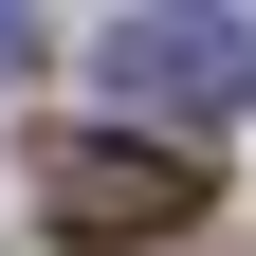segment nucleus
I'll return each instance as SVG.
<instances>
[{
    "mask_svg": "<svg viewBox=\"0 0 256 256\" xmlns=\"http://www.w3.org/2000/svg\"><path fill=\"white\" fill-rule=\"evenodd\" d=\"M37 220H55V238H92V256L183 238V220H202V165H183V146H146V128H74V146L37 165Z\"/></svg>",
    "mask_w": 256,
    "mask_h": 256,
    "instance_id": "obj_1",
    "label": "nucleus"
},
{
    "mask_svg": "<svg viewBox=\"0 0 256 256\" xmlns=\"http://www.w3.org/2000/svg\"><path fill=\"white\" fill-rule=\"evenodd\" d=\"M92 55H110V92H128V110H165V128L256 110V18H202V0H128Z\"/></svg>",
    "mask_w": 256,
    "mask_h": 256,
    "instance_id": "obj_2",
    "label": "nucleus"
},
{
    "mask_svg": "<svg viewBox=\"0 0 256 256\" xmlns=\"http://www.w3.org/2000/svg\"><path fill=\"white\" fill-rule=\"evenodd\" d=\"M37 55H55V37H37V18H18V0H0V92H18V74H37Z\"/></svg>",
    "mask_w": 256,
    "mask_h": 256,
    "instance_id": "obj_3",
    "label": "nucleus"
}]
</instances>
